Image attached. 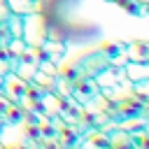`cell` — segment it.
I'll use <instances>...</instances> for the list:
<instances>
[]
</instances>
